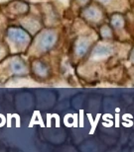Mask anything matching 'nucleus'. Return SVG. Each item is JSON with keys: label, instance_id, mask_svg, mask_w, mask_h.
Masks as SVG:
<instances>
[{"label": "nucleus", "instance_id": "nucleus-1", "mask_svg": "<svg viewBox=\"0 0 134 152\" xmlns=\"http://www.w3.org/2000/svg\"><path fill=\"white\" fill-rule=\"evenodd\" d=\"M111 53V48L104 45H100L93 51V56L96 57H104Z\"/></svg>", "mask_w": 134, "mask_h": 152}, {"label": "nucleus", "instance_id": "nucleus-2", "mask_svg": "<svg viewBox=\"0 0 134 152\" xmlns=\"http://www.w3.org/2000/svg\"><path fill=\"white\" fill-rule=\"evenodd\" d=\"M55 39H56V37H55L53 34L45 35L43 37V39H42V41H41L42 47L45 48H48L52 47L54 44V42H55Z\"/></svg>", "mask_w": 134, "mask_h": 152}, {"label": "nucleus", "instance_id": "nucleus-3", "mask_svg": "<svg viewBox=\"0 0 134 152\" xmlns=\"http://www.w3.org/2000/svg\"><path fill=\"white\" fill-rule=\"evenodd\" d=\"M10 36L13 38V39L18 41V42L25 41V39H27L25 33L20 31V30H12V31L10 32Z\"/></svg>", "mask_w": 134, "mask_h": 152}, {"label": "nucleus", "instance_id": "nucleus-4", "mask_svg": "<svg viewBox=\"0 0 134 152\" xmlns=\"http://www.w3.org/2000/svg\"><path fill=\"white\" fill-rule=\"evenodd\" d=\"M87 48H89V45H87V42H78V47H77V53L78 54V56H84V54L86 53Z\"/></svg>", "mask_w": 134, "mask_h": 152}, {"label": "nucleus", "instance_id": "nucleus-5", "mask_svg": "<svg viewBox=\"0 0 134 152\" xmlns=\"http://www.w3.org/2000/svg\"><path fill=\"white\" fill-rule=\"evenodd\" d=\"M86 14L90 19H96V18L98 17V12H97L96 9H89Z\"/></svg>", "mask_w": 134, "mask_h": 152}, {"label": "nucleus", "instance_id": "nucleus-6", "mask_svg": "<svg viewBox=\"0 0 134 152\" xmlns=\"http://www.w3.org/2000/svg\"><path fill=\"white\" fill-rule=\"evenodd\" d=\"M23 68H24L23 64L19 61H15L13 62V64H12V69H13L15 72H21L23 70Z\"/></svg>", "mask_w": 134, "mask_h": 152}, {"label": "nucleus", "instance_id": "nucleus-7", "mask_svg": "<svg viewBox=\"0 0 134 152\" xmlns=\"http://www.w3.org/2000/svg\"><path fill=\"white\" fill-rule=\"evenodd\" d=\"M112 24L115 26V27H117V28H120L121 26H122V24H123V21L121 20V18H114L113 21H112Z\"/></svg>", "mask_w": 134, "mask_h": 152}, {"label": "nucleus", "instance_id": "nucleus-8", "mask_svg": "<svg viewBox=\"0 0 134 152\" xmlns=\"http://www.w3.org/2000/svg\"><path fill=\"white\" fill-rule=\"evenodd\" d=\"M45 71H46V68L42 64H39L37 66V72H38V73H40L41 75H43L45 73Z\"/></svg>", "mask_w": 134, "mask_h": 152}, {"label": "nucleus", "instance_id": "nucleus-9", "mask_svg": "<svg viewBox=\"0 0 134 152\" xmlns=\"http://www.w3.org/2000/svg\"><path fill=\"white\" fill-rule=\"evenodd\" d=\"M3 54H4V51H3L2 50H0V57H1Z\"/></svg>", "mask_w": 134, "mask_h": 152}, {"label": "nucleus", "instance_id": "nucleus-10", "mask_svg": "<svg viewBox=\"0 0 134 152\" xmlns=\"http://www.w3.org/2000/svg\"><path fill=\"white\" fill-rule=\"evenodd\" d=\"M132 59L134 60V50H133V53H132Z\"/></svg>", "mask_w": 134, "mask_h": 152}]
</instances>
